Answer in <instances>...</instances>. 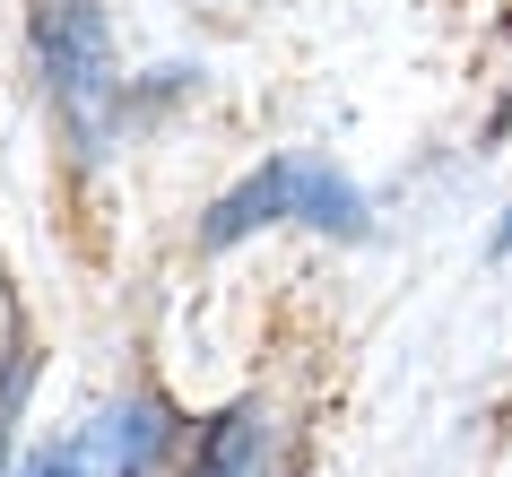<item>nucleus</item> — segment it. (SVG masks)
Returning a JSON list of instances; mask_svg holds the SVG:
<instances>
[{"mask_svg":"<svg viewBox=\"0 0 512 477\" xmlns=\"http://www.w3.org/2000/svg\"><path fill=\"white\" fill-rule=\"evenodd\" d=\"M495 243H504V252H512V217H504V235H495Z\"/></svg>","mask_w":512,"mask_h":477,"instance_id":"f03ea898","label":"nucleus"},{"mask_svg":"<svg viewBox=\"0 0 512 477\" xmlns=\"http://www.w3.org/2000/svg\"><path fill=\"white\" fill-rule=\"evenodd\" d=\"M53 70H61V87H70L87 113L105 105V44H96L87 18H61V27H53Z\"/></svg>","mask_w":512,"mask_h":477,"instance_id":"f257e3e1","label":"nucleus"}]
</instances>
